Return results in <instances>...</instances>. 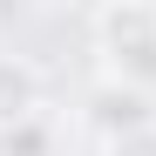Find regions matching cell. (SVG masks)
Returning a JSON list of instances; mask_svg holds the SVG:
<instances>
[{"mask_svg":"<svg viewBox=\"0 0 156 156\" xmlns=\"http://www.w3.org/2000/svg\"><path fill=\"white\" fill-rule=\"evenodd\" d=\"M88 34H95V55H102V75L109 82H129V88L156 95V0L95 7Z\"/></svg>","mask_w":156,"mask_h":156,"instance_id":"obj_1","label":"cell"},{"mask_svg":"<svg viewBox=\"0 0 156 156\" xmlns=\"http://www.w3.org/2000/svg\"><path fill=\"white\" fill-rule=\"evenodd\" d=\"M88 129H95V136H109V149L149 136V129H156V95H143V88L102 75V82L88 88Z\"/></svg>","mask_w":156,"mask_h":156,"instance_id":"obj_2","label":"cell"},{"mask_svg":"<svg viewBox=\"0 0 156 156\" xmlns=\"http://www.w3.org/2000/svg\"><path fill=\"white\" fill-rule=\"evenodd\" d=\"M34 115H48L41 109V68L27 55H7L0 48V136L20 129V122H34Z\"/></svg>","mask_w":156,"mask_h":156,"instance_id":"obj_3","label":"cell"},{"mask_svg":"<svg viewBox=\"0 0 156 156\" xmlns=\"http://www.w3.org/2000/svg\"><path fill=\"white\" fill-rule=\"evenodd\" d=\"M0 156H55V115H34L0 136Z\"/></svg>","mask_w":156,"mask_h":156,"instance_id":"obj_4","label":"cell"}]
</instances>
